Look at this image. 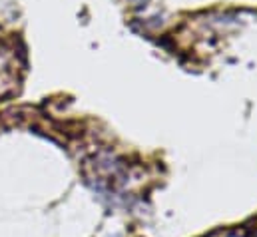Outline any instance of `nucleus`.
Returning <instances> with one entry per match:
<instances>
[{
  "instance_id": "obj_1",
  "label": "nucleus",
  "mask_w": 257,
  "mask_h": 237,
  "mask_svg": "<svg viewBox=\"0 0 257 237\" xmlns=\"http://www.w3.org/2000/svg\"><path fill=\"white\" fill-rule=\"evenodd\" d=\"M94 174L88 176L92 187L102 195H116L120 187L126 183V168L120 160H116L110 154H100L90 164Z\"/></svg>"
}]
</instances>
